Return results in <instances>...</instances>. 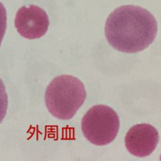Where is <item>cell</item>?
Instances as JSON below:
<instances>
[{"label": "cell", "instance_id": "obj_1", "mask_svg": "<svg viewBox=\"0 0 161 161\" xmlns=\"http://www.w3.org/2000/svg\"><path fill=\"white\" fill-rule=\"evenodd\" d=\"M157 34V23L152 13L135 5L116 8L107 18L105 36L115 49L136 53L148 47Z\"/></svg>", "mask_w": 161, "mask_h": 161}, {"label": "cell", "instance_id": "obj_2", "mask_svg": "<svg viewBox=\"0 0 161 161\" xmlns=\"http://www.w3.org/2000/svg\"><path fill=\"white\" fill-rule=\"evenodd\" d=\"M86 92L84 85L75 77L62 75L48 85L45 96L49 112L60 120L71 119L84 103Z\"/></svg>", "mask_w": 161, "mask_h": 161}, {"label": "cell", "instance_id": "obj_3", "mask_svg": "<svg viewBox=\"0 0 161 161\" xmlns=\"http://www.w3.org/2000/svg\"><path fill=\"white\" fill-rule=\"evenodd\" d=\"M119 127L117 113L105 105L93 106L82 119L81 128L85 137L96 146L111 143L117 137Z\"/></svg>", "mask_w": 161, "mask_h": 161}, {"label": "cell", "instance_id": "obj_4", "mask_svg": "<svg viewBox=\"0 0 161 161\" xmlns=\"http://www.w3.org/2000/svg\"><path fill=\"white\" fill-rule=\"evenodd\" d=\"M50 21L47 12L36 5L23 6L17 12L15 26L25 38L36 39L43 37L48 29Z\"/></svg>", "mask_w": 161, "mask_h": 161}, {"label": "cell", "instance_id": "obj_5", "mask_svg": "<svg viewBox=\"0 0 161 161\" xmlns=\"http://www.w3.org/2000/svg\"><path fill=\"white\" fill-rule=\"evenodd\" d=\"M158 141L157 130L149 124H139L131 127L125 139L127 150L138 157L151 155L157 147Z\"/></svg>", "mask_w": 161, "mask_h": 161}, {"label": "cell", "instance_id": "obj_6", "mask_svg": "<svg viewBox=\"0 0 161 161\" xmlns=\"http://www.w3.org/2000/svg\"><path fill=\"white\" fill-rule=\"evenodd\" d=\"M8 96L5 86L2 79L0 78V124L4 119L8 108Z\"/></svg>", "mask_w": 161, "mask_h": 161}, {"label": "cell", "instance_id": "obj_7", "mask_svg": "<svg viewBox=\"0 0 161 161\" xmlns=\"http://www.w3.org/2000/svg\"><path fill=\"white\" fill-rule=\"evenodd\" d=\"M7 11L4 5L0 2V47H1L2 42L5 31L7 29Z\"/></svg>", "mask_w": 161, "mask_h": 161}]
</instances>
